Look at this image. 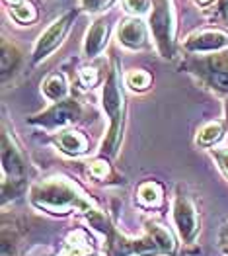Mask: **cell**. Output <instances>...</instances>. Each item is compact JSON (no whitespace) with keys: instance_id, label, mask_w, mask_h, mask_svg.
I'll use <instances>...</instances> for the list:
<instances>
[{"instance_id":"obj_1","label":"cell","mask_w":228,"mask_h":256,"mask_svg":"<svg viewBox=\"0 0 228 256\" xmlns=\"http://www.w3.org/2000/svg\"><path fill=\"white\" fill-rule=\"evenodd\" d=\"M31 202L37 208L53 214H66L72 210H80V212L92 210V204L76 190V186H72L64 178H51L37 184L31 190Z\"/></svg>"},{"instance_id":"obj_2","label":"cell","mask_w":228,"mask_h":256,"mask_svg":"<svg viewBox=\"0 0 228 256\" xmlns=\"http://www.w3.org/2000/svg\"><path fill=\"white\" fill-rule=\"evenodd\" d=\"M104 108L111 120V128H109V135L104 143V150L113 154L115 147L119 143V133H121V122H123V94L117 84V76L115 72L109 74L107 82L104 86Z\"/></svg>"},{"instance_id":"obj_3","label":"cell","mask_w":228,"mask_h":256,"mask_svg":"<svg viewBox=\"0 0 228 256\" xmlns=\"http://www.w3.org/2000/svg\"><path fill=\"white\" fill-rule=\"evenodd\" d=\"M150 30L156 40V45L164 57H170L174 51V16L170 0H152Z\"/></svg>"},{"instance_id":"obj_4","label":"cell","mask_w":228,"mask_h":256,"mask_svg":"<svg viewBox=\"0 0 228 256\" xmlns=\"http://www.w3.org/2000/svg\"><path fill=\"white\" fill-rule=\"evenodd\" d=\"M80 118V106L78 102L74 100H64V102H59L57 106H53L49 112L41 114L39 118L31 120L33 124L37 126H43V128H61V126H66L74 120Z\"/></svg>"},{"instance_id":"obj_5","label":"cell","mask_w":228,"mask_h":256,"mask_svg":"<svg viewBox=\"0 0 228 256\" xmlns=\"http://www.w3.org/2000/svg\"><path fill=\"white\" fill-rule=\"evenodd\" d=\"M70 20H72V12L64 14L62 18H59L57 22H53V24L47 28V32L39 38V42L35 45V51H33V59H35L37 63H39L41 59H45V57L61 43V40L64 38V34H66V30H68V26H70Z\"/></svg>"},{"instance_id":"obj_6","label":"cell","mask_w":228,"mask_h":256,"mask_svg":"<svg viewBox=\"0 0 228 256\" xmlns=\"http://www.w3.org/2000/svg\"><path fill=\"white\" fill-rule=\"evenodd\" d=\"M174 221H176V227H178L182 238L186 242H191L193 236L197 235V214H195L193 204L187 198H184V196H178L176 198V204H174Z\"/></svg>"},{"instance_id":"obj_7","label":"cell","mask_w":228,"mask_h":256,"mask_svg":"<svg viewBox=\"0 0 228 256\" xmlns=\"http://www.w3.org/2000/svg\"><path fill=\"white\" fill-rule=\"evenodd\" d=\"M225 45H228V36L225 32H219V30H209V32L195 34V36H191L186 42L187 49L189 51H195V53L217 51V49H221Z\"/></svg>"},{"instance_id":"obj_8","label":"cell","mask_w":228,"mask_h":256,"mask_svg":"<svg viewBox=\"0 0 228 256\" xmlns=\"http://www.w3.org/2000/svg\"><path fill=\"white\" fill-rule=\"evenodd\" d=\"M117 36H119V42L123 43V45L131 47V49H137V47H141L146 40L145 24L139 20V18H131V20L123 22V24L119 26Z\"/></svg>"},{"instance_id":"obj_9","label":"cell","mask_w":228,"mask_h":256,"mask_svg":"<svg viewBox=\"0 0 228 256\" xmlns=\"http://www.w3.org/2000/svg\"><path fill=\"white\" fill-rule=\"evenodd\" d=\"M2 164H4V172L10 174L12 178H20L23 174V160L20 158L16 147L10 145L6 135H2Z\"/></svg>"},{"instance_id":"obj_10","label":"cell","mask_w":228,"mask_h":256,"mask_svg":"<svg viewBox=\"0 0 228 256\" xmlns=\"http://www.w3.org/2000/svg\"><path fill=\"white\" fill-rule=\"evenodd\" d=\"M105 40H107V26L105 22L98 20L88 32L86 36V43H84V51L88 57H94L102 51V47L105 45Z\"/></svg>"},{"instance_id":"obj_11","label":"cell","mask_w":228,"mask_h":256,"mask_svg":"<svg viewBox=\"0 0 228 256\" xmlns=\"http://www.w3.org/2000/svg\"><path fill=\"white\" fill-rule=\"evenodd\" d=\"M57 145L68 154H80L88 147V141L78 131H64L57 137Z\"/></svg>"},{"instance_id":"obj_12","label":"cell","mask_w":228,"mask_h":256,"mask_svg":"<svg viewBox=\"0 0 228 256\" xmlns=\"http://www.w3.org/2000/svg\"><path fill=\"white\" fill-rule=\"evenodd\" d=\"M139 202L146 208H156L162 202V188L156 182H146L139 188Z\"/></svg>"},{"instance_id":"obj_13","label":"cell","mask_w":228,"mask_h":256,"mask_svg":"<svg viewBox=\"0 0 228 256\" xmlns=\"http://www.w3.org/2000/svg\"><path fill=\"white\" fill-rule=\"evenodd\" d=\"M148 236L152 238V242L156 244V248L160 252H172L174 250V238L168 233L164 227L160 225H150L148 227Z\"/></svg>"},{"instance_id":"obj_14","label":"cell","mask_w":228,"mask_h":256,"mask_svg":"<svg viewBox=\"0 0 228 256\" xmlns=\"http://www.w3.org/2000/svg\"><path fill=\"white\" fill-rule=\"evenodd\" d=\"M43 92H45V96L51 98V100L62 98V96L66 94V82H64V78H62L61 74H51V76L45 80V84H43Z\"/></svg>"},{"instance_id":"obj_15","label":"cell","mask_w":228,"mask_h":256,"mask_svg":"<svg viewBox=\"0 0 228 256\" xmlns=\"http://www.w3.org/2000/svg\"><path fill=\"white\" fill-rule=\"evenodd\" d=\"M207 78L213 88L228 92V66H225V64H221V63L217 64V66H211Z\"/></svg>"},{"instance_id":"obj_16","label":"cell","mask_w":228,"mask_h":256,"mask_svg":"<svg viewBox=\"0 0 228 256\" xmlns=\"http://www.w3.org/2000/svg\"><path fill=\"white\" fill-rule=\"evenodd\" d=\"M221 137H223V128H221V124H207L205 128L199 131L197 143L203 145V147H211V145H215Z\"/></svg>"},{"instance_id":"obj_17","label":"cell","mask_w":228,"mask_h":256,"mask_svg":"<svg viewBox=\"0 0 228 256\" xmlns=\"http://www.w3.org/2000/svg\"><path fill=\"white\" fill-rule=\"evenodd\" d=\"M12 14L21 24H29V22H33L37 18V12L29 2H21L18 6H12Z\"/></svg>"},{"instance_id":"obj_18","label":"cell","mask_w":228,"mask_h":256,"mask_svg":"<svg viewBox=\"0 0 228 256\" xmlns=\"http://www.w3.org/2000/svg\"><path fill=\"white\" fill-rule=\"evenodd\" d=\"M16 63H18V51L8 43H2V74H8L10 70H14Z\"/></svg>"},{"instance_id":"obj_19","label":"cell","mask_w":228,"mask_h":256,"mask_svg":"<svg viewBox=\"0 0 228 256\" xmlns=\"http://www.w3.org/2000/svg\"><path fill=\"white\" fill-rule=\"evenodd\" d=\"M125 80L133 90H145L146 86L150 84V74L145 72V70H131L125 76Z\"/></svg>"},{"instance_id":"obj_20","label":"cell","mask_w":228,"mask_h":256,"mask_svg":"<svg viewBox=\"0 0 228 256\" xmlns=\"http://www.w3.org/2000/svg\"><path fill=\"white\" fill-rule=\"evenodd\" d=\"M123 4L131 14H145L148 10V0H123Z\"/></svg>"},{"instance_id":"obj_21","label":"cell","mask_w":228,"mask_h":256,"mask_svg":"<svg viewBox=\"0 0 228 256\" xmlns=\"http://www.w3.org/2000/svg\"><path fill=\"white\" fill-rule=\"evenodd\" d=\"M80 82H82L86 88H92V86L98 82V72L96 68H82L80 70Z\"/></svg>"},{"instance_id":"obj_22","label":"cell","mask_w":228,"mask_h":256,"mask_svg":"<svg viewBox=\"0 0 228 256\" xmlns=\"http://www.w3.org/2000/svg\"><path fill=\"white\" fill-rule=\"evenodd\" d=\"M107 172H109V168H107V162H104V160H96V162L90 166V174L96 176V178H105Z\"/></svg>"},{"instance_id":"obj_23","label":"cell","mask_w":228,"mask_h":256,"mask_svg":"<svg viewBox=\"0 0 228 256\" xmlns=\"http://www.w3.org/2000/svg\"><path fill=\"white\" fill-rule=\"evenodd\" d=\"M107 2H109V0H80L82 8L90 10V12H98V10H102Z\"/></svg>"},{"instance_id":"obj_24","label":"cell","mask_w":228,"mask_h":256,"mask_svg":"<svg viewBox=\"0 0 228 256\" xmlns=\"http://www.w3.org/2000/svg\"><path fill=\"white\" fill-rule=\"evenodd\" d=\"M219 160H221L223 168L228 172V152H223V154H219Z\"/></svg>"},{"instance_id":"obj_25","label":"cell","mask_w":228,"mask_h":256,"mask_svg":"<svg viewBox=\"0 0 228 256\" xmlns=\"http://www.w3.org/2000/svg\"><path fill=\"white\" fill-rule=\"evenodd\" d=\"M6 2H10L12 6H18V4H21V2H25V0H6Z\"/></svg>"},{"instance_id":"obj_26","label":"cell","mask_w":228,"mask_h":256,"mask_svg":"<svg viewBox=\"0 0 228 256\" xmlns=\"http://www.w3.org/2000/svg\"><path fill=\"white\" fill-rule=\"evenodd\" d=\"M195 2H197V4H209L211 0H195Z\"/></svg>"},{"instance_id":"obj_27","label":"cell","mask_w":228,"mask_h":256,"mask_svg":"<svg viewBox=\"0 0 228 256\" xmlns=\"http://www.w3.org/2000/svg\"><path fill=\"white\" fill-rule=\"evenodd\" d=\"M225 240H228V229H227V233H225Z\"/></svg>"},{"instance_id":"obj_28","label":"cell","mask_w":228,"mask_h":256,"mask_svg":"<svg viewBox=\"0 0 228 256\" xmlns=\"http://www.w3.org/2000/svg\"><path fill=\"white\" fill-rule=\"evenodd\" d=\"M227 112H228V106H227Z\"/></svg>"}]
</instances>
